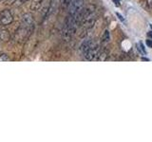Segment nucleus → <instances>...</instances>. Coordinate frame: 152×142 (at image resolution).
Instances as JSON below:
<instances>
[{
	"label": "nucleus",
	"instance_id": "nucleus-4",
	"mask_svg": "<svg viewBox=\"0 0 152 142\" xmlns=\"http://www.w3.org/2000/svg\"><path fill=\"white\" fill-rule=\"evenodd\" d=\"M20 25L23 26V27H25V28H30V30H33V28H34V19H33L32 14H31V13H25V14H24V15L22 16Z\"/></svg>",
	"mask_w": 152,
	"mask_h": 142
},
{
	"label": "nucleus",
	"instance_id": "nucleus-11",
	"mask_svg": "<svg viewBox=\"0 0 152 142\" xmlns=\"http://www.w3.org/2000/svg\"><path fill=\"white\" fill-rule=\"evenodd\" d=\"M71 1H72V0H60L61 8L63 9H66L69 7Z\"/></svg>",
	"mask_w": 152,
	"mask_h": 142
},
{
	"label": "nucleus",
	"instance_id": "nucleus-17",
	"mask_svg": "<svg viewBox=\"0 0 152 142\" xmlns=\"http://www.w3.org/2000/svg\"><path fill=\"white\" fill-rule=\"evenodd\" d=\"M0 1H1V0H0Z\"/></svg>",
	"mask_w": 152,
	"mask_h": 142
},
{
	"label": "nucleus",
	"instance_id": "nucleus-16",
	"mask_svg": "<svg viewBox=\"0 0 152 142\" xmlns=\"http://www.w3.org/2000/svg\"><path fill=\"white\" fill-rule=\"evenodd\" d=\"M148 36H150V37L152 38V31H150V32L148 33Z\"/></svg>",
	"mask_w": 152,
	"mask_h": 142
},
{
	"label": "nucleus",
	"instance_id": "nucleus-14",
	"mask_svg": "<svg viewBox=\"0 0 152 142\" xmlns=\"http://www.w3.org/2000/svg\"><path fill=\"white\" fill-rule=\"evenodd\" d=\"M146 45L148 46L149 47H152V42H151V40H146Z\"/></svg>",
	"mask_w": 152,
	"mask_h": 142
},
{
	"label": "nucleus",
	"instance_id": "nucleus-6",
	"mask_svg": "<svg viewBox=\"0 0 152 142\" xmlns=\"http://www.w3.org/2000/svg\"><path fill=\"white\" fill-rule=\"evenodd\" d=\"M108 53H109V51H108V49H100V51H99V53H98V55H97V57H96V60L97 61H101V62H103V61H106L107 60V56H108Z\"/></svg>",
	"mask_w": 152,
	"mask_h": 142
},
{
	"label": "nucleus",
	"instance_id": "nucleus-9",
	"mask_svg": "<svg viewBox=\"0 0 152 142\" xmlns=\"http://www.w3.org/2000/svg\"><path fill=\"white\" fill-rule=\"evenodd\" d=\"M28 0H7V4L9 5H15V6H20V5L25 4Z\"/></svg>",
	"mask_w": 152,
	"mask_h": 142
},
{
	"label": "nucleus",
	"instance_id": "nucleus-8",
	"mask_svg": "<svg viewBox=\"0 0 152 142\" xmlns=\"http://www.w3.org/2000/svg\"><path fill=\"white\" fill-rule=\"evenodd\" d=\"M43 2H44V0H31V9L33 12H36V11H38V9H40Z\"/></svg>",
	"mask_w": 152,
	"mask_h": 142
},
{
	"label": "nucleus",
	"instance_id": "nucleus-3",
	"mask_svg": "<svg viewBox=\"0 0 152 142\" xmlns=\"http://www.w3.org/2000/svg\"><path fill=\"white\" fill-rule=\"evenodd\" d=\"M13 21V16L10 9H3L0 12V24L4 26H8Z\"/></svg>",
	"mask_w": 152,
	"mask_h": 142
},
{
	"label": "nucleus",
	"instance_id": "nucleus-12",
	"mask_svg": "<svg viewBox=\"0 0 152 142\" xmlns=\"http://www.w3.org/2000/svg\"><path fill=\"white\" fill-rule=\"evenodd\" d=\"M10 57L7 54H1L0 55V62H8L10 61Z\"/></svg>",
	"mask_w": 152,
	"mask_h": 142
},
{
	"label": "nucleus",
	"instance_id": "nucleus-15",
	"mask_svg": "<svg viewBox=\"0 0 152 142\" xmlns=\"http://www.w3.org/2000/svg\"><path fill=\"white\" fill-rule=\"evenodd\" d=\"M117 15L119 16V18H120L121 20H124V19H123V17H122V16H121V15H120V14H119V13H117Z\"/></svg>",
	"mask_w": 152,
	"mask_h": 142
},
{
	"label": "nucleus",
	"instance_id": "nucleus-1",
	"mask_svg": "<svg viewBox=\"0 0 152 142\" xmlns=\"http://www.w3.org/2000/svg\"><path fill=\"white\" fill-rule=\"evenodd\" d=\"M84 7H85L84 0H72L69 7V15L76 17L81 12H82Z\"/></svg>",
	"mask_w": 152,
	"mask_h": 142
},
{
	"label": "nucleus",
	"instance_id": "nucleus-2",
	"mask_svg": "<svg viewBox=\"0 0 152 142\" xmlns=\"http://www.w3.org/2000/svg\"><path fill=\"white\" fill-rule=\"evenodd\" d=\"M100 44L98 42H93L92 46L89 47V49L85 52L84 55H85V58L88 60V61H92L97 57L99 51H100Z\"/></svg>",
	"mask_w": 152,
	"mask_h": 142
},
{
	"label": "nucleus",
	"instance_id": "nucleus-10",
	"mask_svg": "<svg viewBox=\"0 0 152 142\" xmlns=\"http://www.w3.org/2000/svg\"><path fill=\"white\" fill-rule=\"evenodd\" d=\"M109 39H110V34H109V31L107 30H106L104 31V34L102 36V43L107 44V43L109 42Z\"/></svg>",
	"mask_w": 152,
	"mask_h": 142
},
{
	"label": "nucleus",
	"instance_id": "nucleus-13",
	"mask_svg": "<svg viewBox=\"0 0 152 142\" xmlns=\"http://www.w3.org/2000/svg\"><path fill=\"white\" fill-rule=\"evenodd\" d=\"M146 5L148 9H152V0H146Z\"/></svg>",
	"mask_w": 152,
	"mask_h": 142
},
{
	"label": "nucleus",
	"instance_id": "nucleus-5",
	"mask_svg": "<svg viewBox=\"0 0 152 142\" xmlns=\"http://www.w3.org/2000/svg\"><path fill=\"white\" fill-rule=\"evenodd\" d=\"M0 39L4 42H8L11 39V35H10L9 30L2 24H0Z\"/></svg>",
	"mask_w": 152,
	"mask_h": 142
},
{
	"label": "nucleus",
	"instance_id": "nucleus-7",
	"mask_svg": "<svg viewBox=\"0 0 152 142\" xmlns=\"http://www.w3.org/2000/svg\"><path fill=\"white\" fill-rule=\"evenodd\" d=\"M93 40H91V39H87V40H85L83 43H82V45H81V46H80V50L83 52V53H85L86 51H87L90 46H92V44H93Z\"/></svg>",
	"mask_w": 152,
	"mask_h": 142
}]
</instances>
